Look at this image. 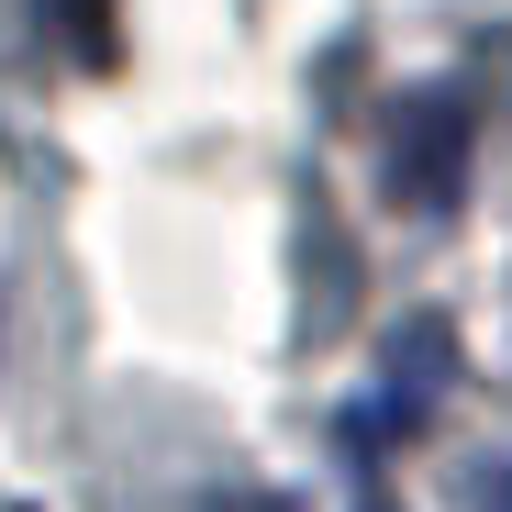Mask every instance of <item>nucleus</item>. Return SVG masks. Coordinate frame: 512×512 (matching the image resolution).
<instances>
[{
	"mask_svg": "<svg viewBox=\"0 0 512 512\" xmlns=\"http://www.w3.org/2000/svg\"><path fill=\"white\" fill-rule=\"evenodd\" d=\"M501 468H512V457H501ZM501 512H512V479H501Z\"/></svg>",
	"mask_w": 512,
	"mask_h": 512,
	"instance_id": "39448f33",
	"label": "nucleus"
},
{
	"mask_svg": "<svg viewBox=\"0 0 512 512\" xmlns=\"http://www.w3.org/2000/svg\"><path fill=\"white\" fill-rule=\"evenodd\" d=\"M357 512H390V501H357Z\"/></svg>",
	"mask_w": 512,
	"mask_h": 512,
	"instance_id": "423d86ee",
	"label": "nucleus"
},
{
	"mask_svg": "<svg viewBox=\"0 0 512 512\" xmlns=\"http://www.w3.org/2000/svg\"><path fill=\"white\" fill-rule=\"evenodd\" d=\"M446 379H457V334L435 323V312H412V323H390V346H379V379H368V401L334 423L346 435V457H390L401 435H423V412L446 401Z\"/></svg>",
	"mask_w": 512,
	"mask_h": 512,
	"instance_id": "f257e3e1",
	"label": "nucleus"
},
{
	"mask_svg": "<svg viewBox=\"0 0 512 512\" xmlns=\"http://www.w3.org/2000/svg\"><path fill=\"white\" fill-rule=\"evenodd\" d=\"M45 12H56V56H67V67H112V56H123L112 0H45Z\"/></svg>",
	"mask_w": 512,
	"mask_h": 512,
	"instance_id": "7ed1b4c3",
	"label": "nucleus"
},
{
	"mask_svg": "<svg viewBox=\"0 0 512 512\" xmlns=\"http://www.w3.org/2000/svg\"><path fill=\"white\" fill-rule=\"evenodd\" d=\"M256 512H301V501H256Z\"/></svg>",
	"mask_w": 512,
	"mask_h": 512,
	"instance_id": "20e7f679",
	"label": "nucleus"
},
{
	"mask_svg": "<svg viewBox=\"0 0 512 512\" xmlns=\"http://www.w3.org/2000/svg\"><path fill=\"white\" fill-rule=\"evenodd\" d=\"M379 190L401 212H457V190H468V101L457 90L390 101V123H379Z\"/></svg>",
	"mask_w": 512,
	"mask_h": 512,
	"instance_id": "f03ea898",
	"label": "nucleus"
}]
</instances>
